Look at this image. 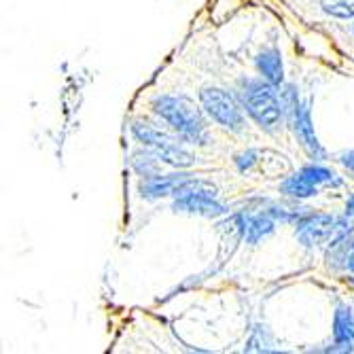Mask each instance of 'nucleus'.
Returning a JSON list of instances; mask_svg holds the SVG:
<instances>
[{
	"label": "nucleus",
	"mask_w": 354,
	"mask_h": 354,
	"mask_svg": "<svg viewBox=\"0 0 354 354\" xmlns=\"http://www.w3.org/2000/svg\"><path fill=\"white\" fill-rule=\"evenodd\" d=\"M200 102L204 111L218 123L225 130L240 132L244 127V115L236 98L225 89L218 87H204L200 93Z\"/></svg>",
	"instance_id": "nucleus-6"
},
{
	"label": "nucleus",
	"mask_w": 354,
	"mask_h": 354,
	"mask_svg": "<svg viewBox=\"0 0 354 354\" xmlns=\"http://www.w3.org/2000/svg\"><path fill=\"white\" fill-rule=\"evenodd\" d=\"M257 157H259V151H246V153L238 155V157H236V166H238V170H240V172L252 170V166L257 164Z\"/></svg>",
	"instance_id": "nucleus-16"
},
{
	"label": "nucleus",
	"mask_w": 354,
	"mask_h": 354,
	"mask_svg": "<svg viewBox=\"0 0 354 354\" xmlns=\"http://www.w3.org/2000/svg\"><path fill=\"white\" fill-rule=\"evenodd\" d=\"M242 109L250 115V119L266 132H276L282 121L284 104L282 95H278L276 85L268 79H246L240 89Z\"/></svg>",
	"instance_id": "nucleus-1"
},
{
	"label": "nucleus",
	"mask_w": 354,
	"mask_h": 354,
	"mask_svg": "<svg viewBox=\"0 0 354 354\" xmlns=\"http://www.w3.org/2000/svg\"><path fill=\"white\" fill-rule=\"evenodd\" d=\"M320 7L331 17L352 19L354 17V0H320Z\"/></svg>",
	"instance_id": "nucleus-14"
},
{
	"label": "nucleus",
	"mask_w": 354,
	"mask_h": 354,
	"mask_svg": "<svg viewBox=\"0 0 354 354\" xmlns=\"http://www.w3.org/2000/svg\"><path fill=\"white\" fill-rule=\"evenodd\" d=\"M339 218L331 214H304L295 221V236L308 248L320 244H333Z\"/></svg>",
	"instance_id": "nucleus-7"
},
{
	"label": "nucleus",
	"mask_w": 354,
	"mask_h": 354,
	"mask_svg": "<svg viewBox=\"0 0 354 354\" xmlns=\"http://www.w3.org/2000/svg\"><path fill=\"white\" fill-rule=\"evenodd\" d=\"M151 106L185 142H191V145L208 142L206 121L202 113L189 100L176 98V95H157Z\"/></svg>",
	"instance_id": "nucleus-2"
},
{
	"label": "nucleus",
	"mask_w": 354,
	"mask_h": 354,
	"mask_svg": "<svg viewBox=\"0 0 354 354\" xmlns=\"http://www.w3.org/2000/svg\"><path fill=\"white\" fill-rule=\"evenodd\" d=\"M339 162L354 174V151H348V153H342L339 155Z\"/></svg>",
	"instance_id": "nucleus-17"
},
{
	"label": "nucleus",
	"mask_w": 354,
	"mask_h": 354,
	"mask_svg": "<svg viewBox=\"0 0 354 354\" xmlns=\"http://www.w3.org/2000/svg\"><path fill=\"white\" fill-rule=\"evenodd\" d=\"M257 71L261 73L263 79H268L274 85H280L284 81V64H282V55L278 49H266L257 55Z\"/></svg>",
	"instance_id": "nucleus-11"
},
{
	"label": "nucleus",
	"mask_w": 354,
	"mask_h": 354,
	"mask_svg": "<svg viewBox=\"0 0 354 354\" xmlns=\"http://www.w3.org/2000/svg\"><path fill=\"white\" fill-rule=\"evenodd\" d=\"M189 174H153L145 176L140 183V196L145 200H159L174 193L189 180Z\"/></svg>",
	"instance_id": "nucleus-8"
},
{
	"label": "nucleus",
	"mask_w": 354,
	"mask_h": 354,
	"mask_svg": "<svg viewBox=\"0 0 354 354\" xmlns=\"http://www.w3.org/2000/svg\"><path fill=\"white\" fill-rule=\"evenodd\" d=\"M238 227L248 244H257L274 234V218L268 212H242L236 216Z\"/></svg>",
	"instance_id": "nucleus-9"
},
{
	"label": "nucleus",
	"mask_w": 354,
	"mask_h": 354,
	"mask_svg": "<svg viewBox=\"0 0 354 354\" xmlns=\"http://www.w3.org/2000/svg\"><path fill=\"white\" fill-rule=\"evenodd\" d=\"M333 337H335V346H339V350H352V346H354V316H352V310L346 306H339L335 312Z\"/></svg>",
	"instance_id": "nucleus-10"
},
{
	"label": "nucleus",
	"mask_w": 354,
	"mask_h": 354,
	"mask_svg": "<svg viewBox=\"0 0 354 354\" xmlns=\"http://www.w3.org/2000/svg\"><path fill=\"white\" fill-rule=\"evenodd\" d=\"M352 30H354V26H352Z\"/></svg>",
	"instance_id": "nucleus-19"
},
{
	"label": "nucleus",
	"mask_w": 354,
	"mask_h": 354,
	"mask_svg": "<svg viewBox=\"0 0 354 354\" xmlns=\"http://www.w3.org/2000/svg\"><path fill=\"white\" fill-rule=\"evenodd\" d=\"M132 134L136 136L138 142H142L149 151H153L164 164H170L174 168H189L196 157L193 153H189L174 136L166 134L159 127L145 123V121H136L132 125Z\"/></svg>",
	"instance_id": "nucleus-3"
},
{
	"label": "nucleus",
	"mask_w": 354,
	"mask_h": 354,
	"mask_svg": "<svg viewBox=\"0 0 354 354\" xmlns=\"http://www.w3.org/2000/svg\"><path fill=\"white\" fill-rule=\"evenodd\" d=\"M346 216H348V218L354 216V196H350L348 202H346Z\"/></svg>",
	"instance_id": "nucleus-18"
},
{
	"label": "nucleus",
	"mask_w": 354,
	"mask_h": 354,
	"mask_svg": "<svg viewBox=\"0 0 354 354\" xmlns=\"http://www.w3.org/2000/svg\"><path fill=\"white\" fill-rule=\"evenodd\" d=\"M159 162H162V159H159L153 151L134 153V157H132V166H134V170H136L138 174H142V176H153V174H157Z\"/></svg>",
	"instance_id": "nucleus-15"
},
{
	"label": "nucleus",
	"mask_w": 354,
	"mask_h": 354,
	"mask_svg": "<svg viewBox=\"0 0 354 354\" xmlns=\"http://www.w3.org/2000/svg\"><path fill=\"white\" fill-rule=\"evenodd\" d=\"M284 196H291V198H297V200H304V198H312L318 193V185L310 183L308 178H304L299 172L288 176L282 185H280Z\"/></svg>",
	"instance_id": "nucleus-12"
},
{
	"label": "nucleus",
	"mask_w": 354,
	"mask_h": 354,
	"mask_svg": "<svg viewBox=\"0 0 354 354\" xmlns=\"http://www.w3.org/2000/svg\"><path fill=\"white\" fill-rule=\"evenodd\" d=\"M282 104H284V113L288 115L293 123V130L301 142V147L308 151V155L312 159H323L325 151L318 142V136L314 132V125H312V117H310V104L299 100V93L293 85H286L282 91Z\"/></svg>",
	"instance_id": "nucleus-5"
},
{
	"label": "nucleus",
	"mask_w": 354,
	"mask_h": 354,
	"mask_svg": "<svg viewBox=\"0 0 354 354\" xmlns=\"http://www.w3.org/2000/svg\"><path fill=\"white\" fill-rule=\"evenodd\" d=\"M299 174H301L304 178H308L310 183H314V185H335V187L342 185V180L337 178L335 172H331V170L325 168V166H318V164H308V166H304V168L299 170Z\"/></svg>",
	"instance_id": "nucleus-13"
},
{
	"label": "nucleus",
	"mask_w": 354,
	"mask_h": 354,
	"mask_svg": "<svg viewBox=\"0 0 354 354\" xmlns=\"http://www.w3.org/2000/svg\"><path fill=\"white\" fill-rule=\"evenodd\" d=\"M216 187L200 180L189 178L176 193H174V212H187V214H200V216H221L227 212L218 200H216Z\"/></svg>",
	"instance_id": "nucleus-4"
}]
</instances>
